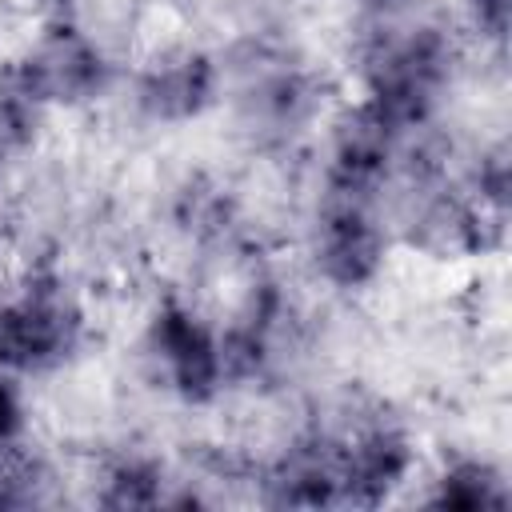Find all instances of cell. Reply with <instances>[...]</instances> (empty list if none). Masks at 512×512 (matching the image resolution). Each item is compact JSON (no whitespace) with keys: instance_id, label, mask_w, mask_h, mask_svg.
Wrapping results in <instances>:
<instances>
[{"instance_id":"5b68a950","label":"cell","mask_w":512,"mask_h":512,"mask_svg":"<svg viewBox=\"0 0 512 512\" xmlns=\"http://www.w3.org/2000/svg\"><path fill=\"white\" fill-rule=\"evenodd\" d=\"M332 460H336L340 504H376L408 472L412 448L396 428L372 424L344 440H332Z\"/></svg>"},{"instance_id":"6da1fadb","label":"cell","mask_w":512,"mask_h":512,"mask_svg":"<svg viewBox=\"0 0 512 512\" xmlns=\"http://www.w3.org/2000/svg\"><path fill=\"white\" fill-rule=\"evenodd\" d=\"M80 340V312L68 292L32 276L16 292L0 296V364L12 372H44L60 364Z\"/></svg>"},{"instance_id":"277c9868","label":"cell","mask_w":512,"mask_h":512,"mask_svg":"<svg viewBox=\"0 0 512 512\" xmlns=\"http://www.w3.org/2000/svg\"><path fill=\"white\" fill-rule=\"evenodd\" d=\"M16 68L40 96V104H76L92 96L104 80V60L96 44L72 24H52Z\"/></svg>"},{"instance_id":"8fae6325","label":"cell","mask_w":512,"mask_h":512,"mask_svg":"<svg viewBox=\"0 0 512 512\" xmlns=\"http://www.w3.org/2000/svg\"><path fill=\"white\" fill-rule=\"evenodd\" d=\"M36 468L16 452V444H0V508L8 504H28L32 500V480Z\"/></svg>"},{"instance_id":"7c38bea8","label":"cell","mask_w":512,"mask_h":512,"mask_svg":"<svg viewBox=\"0 0 512 512\" xmlns=\"http://www.w3.org/2000/svg\"><path fill=\"white\" fill-rule=\"evenodd\" d=\"M20 400H16V388L8 380H0V444H16L20 436Z\"/></svg>"},{"instance_id":"52a82bcc","label":"cell","mask_w":512,"mask_h":512,"mask_svg":"<svg viewBox=\"0 0 512 512\" xmlns=\"http://www.w3.org/2000/svg\"><path fill=\"white\" fill-rule=\"evenodd\" d=\"M208 92H212V68L204 56H192V52L156 64L140 88L144 108L160 120H184V116L200 112Z\"/></svg>"},{"instance_id":"ba28073f","label":"cell","mask_w":512,"mask_h":512,"mask_svg":"<svg viewBox=\"0 0 512 512\" xmlns=\"http://www.w3.org/2000/svg\"><path fill=\"white\" fill-rule=\"evenodd\" d=\"M436 508H464V512H480V508H504L508 492L500 484V476L488 464L464 460L456 468H448L440 476V492L432 500Z\"/></svg>"},{"instance_id":"3957f363","label":"cell","mask_w":512,"mask_h":512,"mask_svg":"<svg viewBox=\"0 0 512 512\" xmlns=\"http://www.w3.org/2000/svg\"><path fill=\"white\" fill-rule=\"evenodd\" d=\"M384 256V232L376 224V188L328 180L320 228H316V260L324 276L340 288H360L376 276Z\"/></svg>"},{"instance_id":"4fadbf2b","label":"cell","mask_w":512,"mask_h":512,"mask_svg":"<svg viewBox=\"0 0 512 512\" xmlns=\"http://www.w3.org/2000/svg\"><path fill=\"white\" fill-rule=\"evenodd\" d=\"M508 4H512V0H472L476 20L484 24V32L504 36V28H508Z\"/></svg>"},{"instance_id":"5bb4252c","label":"cell","mask_w":512,"mask_h":512,"mask_svg":"<svg viewBox=\"0 0 512 512\" xmlns=\"http://www.w3.org/2000/svg\"><path fill=\"white\" fill-rule=\"evenodd\" d=\"M372 4H388V0H372Z\"/></svg>"},{"instance_id":"8992f818","label":"cell","mask_w":512,"mask_h":512,"mask_svg":"<svg viewBox=\"0 0 512 512\" xmlns=\"http://www.w3.org/2000/svg\"><path fill=\"white\" fill-rule=\"evenodd\" d=\"M152 344L164 360L172 388L184 400H208L224 376V356L216 336L180 304H164L152 320Z\"/></svg>"},{"instance_id":"7a4b0ae2","label":"cell","mask_w":512,"mask_h":512,"mask_svg":"<svg viewBox=\"0 0 512 512\" xmlns=\"http://www.w3.org/2000/svg\"><path fill=\"white\" fill-rule=\"evenodd\" d=\"M444 76H448V48L432 28H420L376 56L372 92L364 108L376 112L400 136L428 116Z\"/></svg>"},{"instance_id":"9c48e42d","label":"cell","mask_w":512,"mask_h":512,"mask_svg":"<svg viewBox=\"0 0 512 512\" xmlns=\"http://www.w3.org/2000/svg\"><path fill=\"white\" fill-rule=\"evenodd\" d=\"M40 96L28 88V80L20 76V68L0 76V152L16 148L32 136V124L40 116Z\"/></svg>"},{"instance_id":"30bf717a","label":"cell","mask_w":512,"mask_h":512,"mask_svg":"<svg viewBox=\"0 0 512 512\" xmlns=\"http://www.w3.org/2000/svg\"><path fill=\"white\" fill-rule=\"evenodd\" d=\"M160 500H164L160 496V472L140 464V460L112 468L108 488L100 492V504H108V508H152Z\"/></svg>"}]
</instances>
